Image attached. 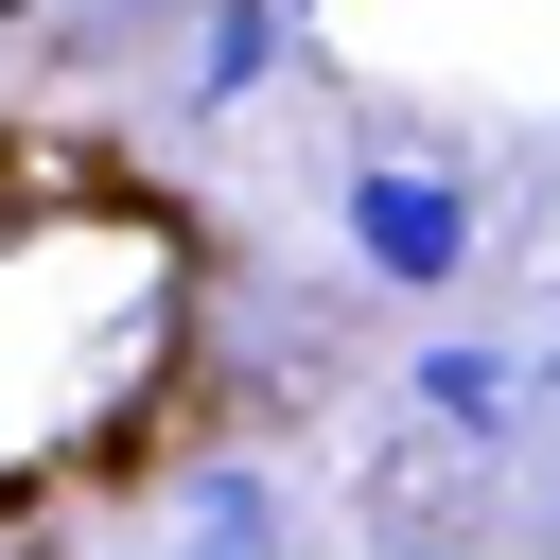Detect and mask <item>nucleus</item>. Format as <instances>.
I'll return each mask as SVG.
<instances>
[{
	"label": "nucleus",
	"mask_w": 560,
	"mask_h": 560,
	"mask_svg": "<svg viewBox=\"0 0 560 560\" xmlns=\"http://www.w3.org/2000/svg\"><path fill=\"white\" fill-rule=\"evenodd\" d=\"M508 385H525L508 350H455V332L420 350V420H438V438H490V420H508Z\"/></svg>",
	"instance_id": "nucleus-2"
},
{
	"label": "nucleus",
	"mask_w": 560,
	"mask_h": 560,
	"mask_svg": "<svg viewBox=\"0 0 560 560\" xmlns=\"http://www.w3.org/2000/svg\"><path fill=\"white\" fill-rule=\"evenodd\" d=\"M542 385H560V350H542Z\"/></svg>",
	"instance_id": "nucleus-5"
},
{
	"label": "nucleus",
	"mask_w": 560,
	"mask_h": 560,
	"mask_svg": "<svg viewBox=\"0 0 560 560\" xmlns=\"http://www.w3.org/2000/svg\"><path fill=\"white\" fill-rule=\"evenodd\" d=\"M350 262H368L385 298L472 280V192H455L438 158H350Z\"/></svg>",
	"instance_id": "nucleus-1"
},
{
	"label": "nucleus",
	"mask_w": 560,
	"mask_h": 560,
	"mask_svg": "<svg viewBox=\"0 0 560 560\" xmlns=\"http://www.w3.org/2000/svg\"><path fill=\"white\" fill-rule=\"evenodd\" d=\"M262 70H280V18H262V0H210V35H192V105H245Z\"/></svg>",
	"instance_id": "nucleus-3"
},
{
	"label": "nucleus",
	"mask_w": 560,
	"mask_h": 560,
	"mask_svg": "<svg viewBox=\"0 0 560 560\" xmlns=\"http://www.w3.org/2000/svg\"><path fill=\"white\" fill-rule=\"evenodd\" d=\"M262 18H280V0H262Z\"/></svg>",
	"instance_id": "nucleus-6"
},
{
	"label": "nucleus",
	"mask_w": 560,
	"mask_h": 560,
	"mask_svg": "<svg viewBox=\"0 0 560 560\" xmlns=\"http://www.w3.org/2000/svg\"><path fill=\"white\" fill-rule=\"evenodd\" d=\"M280 18H315V0H280Z\"/></svg>",
	"instance_id": "nucleus-4"
}]
</instances>
